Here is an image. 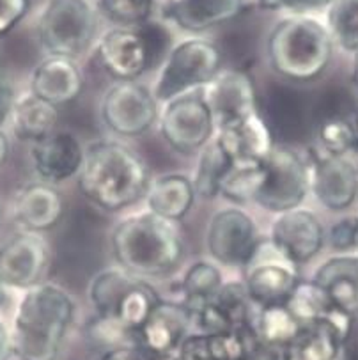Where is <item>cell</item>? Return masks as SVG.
Masks as SVG:
<instances>
[{
	"label": "cell",
	"mask_w": 358,
	"mask_h": 360,
	"mask_svg": "<svg viewBox=\"0 0 358 360\" xmlns=\"http://www.w3.org/2000/svg\"><path fill=\"white\" fill-rule=\"evenodd\" d=\"M75 300L64 288L39 283L23 291L11 332L18 360H57L75 319Z\"/></svg>",
	"instance_id": "obj_1"
},
{
	"label": "cell",
	"mask_w": 358,
	"mask_h": 360,
	"mask_svg": "<svg viewBox=\"0 0 358 360\" xmlns=\"http://www.w3.org/2000/svg\"><path fill=\"white\" fill-rule=\"evenodd\" d=\"M78 186L98 208L121 212L141 201L148 192V165L122 142H93L85 149Z\"/></svg>",
	"instance_id": "obj_2"
},
{
	"label": "cell",
	"mask_w": 358,
	"mask_h": 360,
	"mask_svg": "<svg viewBox=\"0 0 358 360\" xmlns=\"http://www.w3.org/2000/svg\"><path fill=\"white\" fill-rule=\"evenodd\" d=\"M110 243L117 266L142 281L167 277L185 257V243L176 222L151 212L122 219L112 231Z\"/></svg>",
	"instance_id": "obj_3"
},
{
	"label": "cell",
	"mask_w": 358,
	"mask_h": 360,
	"mask_svg": "<svg viewBox=\"0 0 358 360\" xmlns=\"http://www.w3.org/2000/svg\"><path fill=\"white\" fill-rule=\"evenodd\" d=\"M266 52L279 77L293 82H312L328 68L333 41L321 22L307 15H289L271 29Z\"/></svg>",
	"instance_id": "obj_4"
},
{
	"label": "cell",
	"mask_w": 358,
	"mask_h": 360,
	"mask_svg": "<svg viewBox=\"0 0 358 360\" xmlns=\"http://www.w3.org/2000/svg\"><path fill=\"white\" fill-rule=\"evenodd\" d=\"M170 52V34L163 22L139 27H112L98 41V59L117 82L137 80L165 60Z\"/></svg>",
	"instance_id": "obj_5"
},
{
	"label": "cell",
	"mask_w": 358,
	"mask_h": 360,
	"mask_svg": "<svg viewBox=\"0 0 358 360\" xmlns=\"http://www.w3.org/2000/svg\"><path fill=\"white\" fill-rule=\"evenodd\" d=\"M98 20L93 0H46L37 18V37L49 56L77 59L96 39Z\"/></svg>",
	"instance_id": "obj_6"
},
{
	"label": "cell",
	"mask_w": 358,
	"mask_h": 360,
	"mask_svg": "<svg viewBox=\"0 0 358 360\" xmlns=\"http://www.w3.org/2000/svg\"><path fill=\"white\" fill-rule=\"evenodd\" d=\"M220 71V49L203 37H188L167 53L151 91L158 103H167L179 94L203 89Z\"/></svg>",
	"instance_id": "obj_7"
},
{
	"label": "cell",
	"mask_w": 358,
	"mask_h": 360,
	"mask_svg": "<svg viewBox=\"0 0 358 360\" xmlns=\"http://www.w3.org/2000/svg\"><path fill=\"white\" fill-rule=\"evenodd\" d=\"M264 178L255 205L271 213H284L302 206L310 192V167L300 153L275 146L261 162Z\"/></svg>",
	"instance_id": "obj_8"
},
{
	"label": "cell",
	"mask_w": 358,
	"mask_h": 360,
	"mask_svg": "<svg viewBox=\"0 0 358 360\" xmlns=\"http://www.w3.org/2000/svg\"><path fill=\"white\" fill-rule=\"evenodd\" d=\"M162 137L174 151L196 155L215 137V121L203 89L179 94L160 114Z\"/></svg>",
	"instance_id": "obj_9"
},
{
	"label": "cell",
	"mask_w": 358,
	"mask_h": 360,
	"mask_svg": "<svg viewBox=\"0 0 358 360\" xmlns=\"http://www.w3.org/2000/svg\"><path fill=\"white\" fill-rule=\"evenodd\" d=\"M243 286L257 309L286 305L300 283L298 266L286 259L270 240H261L250 263L243 268Z\"/></svg>",
	"instance_id": "obj_10"
},
{
	"label": "cell",
	"mask_w": 358,
	"mask_h": 360,
	"mask_svg": "<svg viewBox=\"0 0 358 360\" xmlns=\"http://www.w3.org/2000/svg\"><path fill=\"white\" fill-rule=\"evenodd\" d=\"M158 101L139 80L115 82L101 100V119L112 134L135 139L151 130L158 121Z\"/></svg>",
	"instance_id": "obj_11"
},
{
	"label": "cell",
	"mask_w": 358,
	"mask_h": 360,
	"mask_svg": "<svg viewBox=\"0 0 358 360\" xmlns=\"http://www.w3.org/2000/svg\"><path fill=\"white\" fill-rule=\"evenodd\" d=\"M204 240L211 259L231 268L247 266L261 242L254 219L245 210L234 206L211 217Z\"/></svg>",
	"instance_id": "obj_12"
},
{
	"label": "cell",
	"mask_w": 358,
	"mask_h": 360,
	"mask_svg": "<svg viewBox=\"0 0 358 360\" xmlns=\"http://www.w3.org/2000/svg\"><path fill=\"white\" fill-rule=\"evenodd\" d=\"M50 247L39 233L22 231L0 247V283L9 290H29L43 283Z\"/></svg>",
	"instance_id": "obj_13"
},
{
	"label": "cell",
	"mask_w": 358,
	"mask_h": 360,
	"mask_svg": "<svg viewBox=\"0 0 358 360\" xmlns=\"http://www.w3.org/2000/svg\"><path fill=\"white\" fill-rule=\"evenodd\" d=\"M268 240L293 264H305L314 259L325 245V227L314 212L295 208L279 213L270 227Z\"/></svg>",
	"instance_id": "obj_14"
},
{
	"label": "cell",
	"mask_w": 358,
	"mask_h": 360,
	"mask_svg": "<svg viewBox=\"0 0 358 360\" xmlns=\"http://www.w3.org/2000/svg\"><path fill=\"white\" fill-rule=\"evenodd\" d=\"M353 318L333 307L323 318L302 325L286 349V360H343Z\"/></svg>",
	"instance_id": "obj_15"
},
{
	"label": "cell",
	"mask_w": 358,
	"mask_h": 360,
	"mask_svg": "<svg viewBox=\"0 0 358 360\" xmlns=\"http://www.w3.org/2000/svg\"><path fill=\"white\" fill-rule=\"evenodd\" d=\"M192 330V312L183 302L160 300L137 330V348L153 356H170Z\"/></svg>",
	"instance_id": "obj_16"
},
{
	"label": "cell",
	"mask_w": 358,
	"mask_h": 360,
	"mask_svg": "<svg viewBox=\"0 0 358 360\" xmlns=\"http://www.w3.org/2000/svg\"><path fill=\"white\" fill-rule=\"evenodd\" d=\"M203 94L213 115L215 130L257 112L254 82L243 71H220L203 87Z\"/></svg>",
	"instance_id": "obj_17"
},
{
	"label": "cell",
	"mask_w": 358,
	"mask_h": 360,
	"mask_svg": "<svg viewBox=\"0 0 358 360\" xmlns=\"http://www.w3.org/2000/svg\"><path fill=\"white\" fill-rule=\"evenodd\" d=\"M310 192L323 208L344 212L358 197V169L346 156L321 155L310 165Z\"/></svg>",
	"instance_id": "obj_18"
},
{
	"label": "cell",
	"mask_w": 358,
	"mask_h": 360,
	"mask_svg": "<svg viewBox=\"0 0 358 360\" xmlns=\"http://www.w3.org/2000/svg\"><path fill=\"white\" fill-rule=\"evenodd\" d=\"M85 149L70 131L49 134L34 142L30 158L36 174L49 185H59L71 178H78L84 165Z\"/></svg>",
	"instance_id": "obj_19"
},
{
	"label": "cell",
	"mask_w": 358,
	"mask_h": 360,
	"mask_svg": "<svg viewBox=\"0 0 358 360\" xmlns=\"http://www.w3.org/2000/svg\"><path fill=\"white\" fill-rule=\"evenodd\" d=\"M245 4L247 0H155V11L181 30L204 32L236 18Z\"/></svg>",
	"instance_id": "obj_20"
},
{
	"label": "cell",
	"mask_w": 358,
	"mask_h": 360,
	"mask_svg": "<svg viewBox=\"0 0 358 360\" xmlns=\"http://www.w3.org/2000/svg\"><path fill=\"white\" fill-rule=\"evenodd\" d=\"M215 141L233 160V164L243 162H262L275 148L271 131L259 112L248 117L217 128Z\"/></svg>",
	"instance_id": "obj_21"
},
{
	"label": "cell",
	"mask_w": 358,
	"mask_h": 360,
	"mask_svg": "<svg viewBox=\"0 0 358 360\" xmlns=\"http://www.w3.org/2000/svg\"><path fill=\"white\" fill-rule=\"evenodd\" d=\"M84 75L77 60L49 56L41 60L30 77V93L53 107L66 105L80 96Z\"/></svg>",
	"instance_id": "obj_22"
},
{
	"label": "cell",
	"mask_w": 358,
	"mask_h": 360,
	"mask_svg": "<svg viewBox=\"0 0 358 360\" xmlns=\"http://www.w3.org/2000/svg\"><path fill=\"white\" fill-rule=\"evenodd\" d=\"M63 197L53 185L37 181L18 190L13 201V219L30 233H44L63 217Z\"/></svg>",
	"instance_id": "obj_23"
},
{
	"label": "cell",
	"mask_w": 358,
	"mask_h": 360,
	"mask_svg": "<svg viewBox=\"0 0 358 360\" xmlns=\"http://www.w3.org/2000/svg\"><path fill=\"white\" fill-rule=\"evenodd\" d=\"M337 309L358 314V256H335L326 259L312 277Z\"/></svg>",
	"instance_id": "obj_24"
},
{
	"label": "cell",
	"mask_w": 358,
	"mask_h": 360,
	"mask_svg": "<svg viewBox=\"0 0 358 360\" xmlns=\"http://www.w3.org/2000/svg\"><path fill=\"white\" fill-rule=\"evenodd\" d=\"M196 188L188 176L170 172L149 183L144 199L148 212L160 219L177 222L185 219L196 202Z\"/></svg>",
	"instance_id": "obj_25"
},
{
	"label": "cell",
	"mask_w": 358,
	"mask_h": 360,
	"mask_svg": "<svg viewBox=\"0 0 358 360\" xmlns=\"http://www.w3.org/2000/svg\"><path fill=\"white\" fill-rule=\"evenodd\" d=\"M57 117H59L57 107L34 96L29 91L16 98L9 115V123L18 141L34 144L56 130Z\"/></svg>",
	"instance_id": "obj_26"
},
{
	"label": "cell",
	"mask_w": 358,
	"mask_h": 360,
	"mask_svg": "<svg viewBox=\"0 0 358 360\" xmlns=\"http://www.w3.org/2000/svg\"><path fill=\"white\" fill-rule=\"evenodd\" d=\"M137 283V277L129 275L121 266H110L98 271L89 286V300L100 318L112 319L126 293Z\"/></svg>",
	"instance_id": "obj_27"
},
{
	"label": "cell",
	"mask_w": 358,
	"mask_h": 360,
	"mask_svg": "<svg viewBox=\"0 0 358 360\" xmlns=\"http://www.w3.org/2000/svg\"><path fill=\"white\" fill-rule=\"evenodd\" d=\"M302 325L286 305L257 309L254 318V330L259 341L271 348L288 349L295 341Z\"/></svg>",
	"instance_id": "obj_28"
},
{
	"label": "cell",
	"mask_w": 358,
	"mask_h": 360,
	"mask_svg": "<svg viewBox=\"0 0 358 360\" xmlns=\"http://www.w3.org/2000/svg\"><path fill=\"white\" fill-rule=\"evenodd\" d=\"M233 160L226 155L215 137L199 151V164L196 167V178L192 179L196 195L203 199H213L220 193V186L229 172Z\"/></svg>",
	"instance_id": "obj_29"
},
{
	"label": "cell",
	"mask_w": 358,
	"mask_h": 360,
	"mask_svg": "<svg viewBox=\"0 0 358 360\" xmlns=\"http://www.w3.org/2000/svg\"><path fill=\"white\" fill-rule=\"evenodd\" d=\"M224 286L220 268L210 261H197L185 271L181 281V302L188 309H196L213 300Z\"/></svg>",
	"instance_id": "obj_30"
},
{
	"label": "cell",
	"mask_w": 358,
	"mask_h": 360,
	"mask_svg": "<svg viewBox=\"0 0 358 360\" xmlns=\"http://www.w3.org/2000/svg\"><path fill=\"white\" fill-rule=\"evenodd\" d=\"M262 178L264 171L261 162L233 164L222 181L220 193L234 205H248L255 201V195L262 185Z\"/></svg>",
	"instance_id": "obj_31"
},
{
	"label": "cell",
	"mask_w": 358,
	"mask_h": 360,
	"mask_svg": "<svg viewBox=\"0 0 358 360\" xmlns=\"http://www.w3.org/2000/svg\"><path fill=\"white\" fill-rule=\"evenodd\" d=\"M332 41L347 52L358 50V0H332L326 11Z\"/></svg>",
	"instance_id": "obj_32"
},
{
	"label": "cell",
	"mask_w": 358,
	"mask_h": 360,
	"mask_svg": "<svg viewBox=\"0 0 358 360\" xmlns=\"http://www.w3.org/2000/svg\"><path fill=\"white\" fill-rule=\"evenodd\" d=\"M286 307L293 312V316L298 319L300 325H305L314 321V319L323 318L335 305L330 302L325 291L312 278L310 281H302L300 278V283L296 284L295 291L289 297Z\"/></svg>",
	"instance_id": "obj_33"
},
{
	"label": "cell",
	"mask_w": 358,
	"mask_h": 360,
	"mask_svg": "<svg viewBox=\"0 0 358 360\" xmlns=\"http://www.w3.org/2000/svg\"><path fill=\"white\" fill-rule=\"evenodd\" d=\"M93 4L114 27H139L155 15V0H93Z\"/></svg>",
	"instance_id": "obj_34"
},
{
	"label": "cell",
	"mask_w": 358,
	"mask_h": 360,
	"mask_svg": "<svg viewBox=\"0 0 358 360\" xmlns=\"http://www.w3.org/2000/svg\"><path fill=\"white\" fill-rule=\"evenodd\" d=\"M319 146L323 155L346 156L358 149V134L354 124L347 117L321 119L318 128Z\"/></svg>",
	"instance_id": "obj_35"
},
{
	"label": "cell",
	"mask_w": 358,
	"mask_h": 360,
	"mask_svg": "<svg viewBox=\"0 0 358 360\" xmlns=\"http://www.w3.org/2000/svg\"><path fill=\"white\" fill-rule=\"evenodd\" d=\"M330 245L339 252H347L358 247V219L346 217L332 226L328 234Z\"/></svg>",
	"instance_id": "obj_36"
},
{
	"label": "cell",
	"mask_w": 358,
	"mask_h": 360,
	"mask_svg": "<svg viewBox=\"0 0 358 360\" xmlns=\"http://www.w3.org/2000/svg\"><path fill=\"white\" fill-rule=\"evenodd\" d=\"M268 11H289L291 15H307L310 11L328 8L332 0H257Z\"/></svg>",
	"instance_id": "obj_37"
},
{
	"label": "cell",
	"mask_w": 358,
	"mask_h": 360,
	"mask_svg": "<svg viewBox=\"0 0 358 360\" xmlns=\"http://www.w3.org/2000/svg\"><path fill=\"white\" fill-rule=\"evenodd\" d=\"M29 11V0H0V37L11 32Z\"/></svg>",
	"instance_id": "obj_38"
},
{
	"label": "cell",
	"mask_w": 358,
	"mask_h": 360,
	"mask_svg": "<svg viewBox=\"0 0 358 360\" xmlns=\"http://www.w3.org/2000/svg\"><path fill=\"white\" fill-rule=\"evenodd\" d=\"M15 101V87H13L11 80H9L8 71H6L4 66L0 64V128L4 127V123L9 121V115H11Z\"/></svg>",
	"instance_id": "obj_39"
},
{
	"label": "cell",
	"mask_w": 358,
	"mask_h": 360,
	"mask_svg": "<svg viewBox=\"0 0 358 360\" xmlns=\"http://www.w3.org/2000/svg\"><path fill=\"white\" fill-rule=\"evenodd\" d=\"M101 360H148V353L139 348H117L105 352Z\"/></svg>",
	"instance_id": "obj_40"
},
{
	"label": "cell",
	"mask_w": 358,
	"mask_h": 360,
	"mask_svg": "<svg viewBox=\"0 0 358 360\" xmlns=\"http://www.w3.org/2000/svg\"><path fill=\"white\" fill-rule=\"evenodd\" d=\"M13 356L11 332L6 323L0 319V360H9Z\"/></svg>",
	"instance_id": "obj_41"
},
{
	"label": "cell",
	"mask_w": 358,
	"mask_h": 360,
	"mask_svg": "<svg viewBox=\"0 0 358 360\" xmlns=\"http://www.w3.org/2000/svg\"><path fill=\"white\" fill-rule=\"evenodd\" d=\"M9 156V139L6 131L0 128V169L6 164V160Z\"/></svg>",
	"instance_id": "obj_42"
},
{
	"label": "cell",
	"mask_w": 358,
	"mask_h": 360,
	"mask_svg": "<svg viewBox=\"0 0 358 360\" xmlns=\"http://www.w3.org/2000/svg\"><path fill=\"white\" fill-rule=\"evenodd\" d=\"M9 302V288H6L4 284L0 283V309L4 307Z\"/></svg>",
	"instance_id": "obj_43"
},
{
	"label": "cell",
	"mask_w": 358,
	"mask_h": 360,
	"mask_svg": "<svg viewBox=\"0 0 358 360\" xmlns=\"http://www.w3.org/2000/svg\"><path fill=\"white\" fill-rule=\"evenodd\" d=\"M353 82L358 87V50L354 52V63H353Z\"/></svg>",
	"instance_id": "obj_44"
},
{
	"label": "cell",
	"mask_w": 358,
	"mask_h": 360,
	"mask_svg": "<svg viewBox=\"0 0 358 360\" xmlns=\"http://www.w3.org/2000/svg\"><path fill=\"white\" fill-rule=\"evenodd\" d=\"M148 360H170V356H153V355H148Z\"/></svg>",
	"instance_id": "obj_45"
},
{
	"label": "cell",
	"mask_w": 358,
	"mask_h": 360,
	"mask_svg": "<svg viewBox=\"0 0 358 360\" xmlns=\"http://www.w3.org/2000/svg\"><path fill=\"white\" fill-rule=\"evenodd\" d=\"M354 128H357V134H358V114H357V123H354Z\"/></svg>",
	"instance_id": "obj_46"
}]
</instances>
